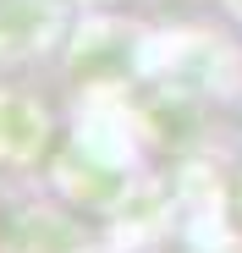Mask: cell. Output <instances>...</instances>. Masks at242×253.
Returning <instances> with one entry per match:
<instances>
[{"instance_id": "6da1fadb", "label": "cell", "mask_w": 242, "mask_h": 253, "mask_svg": "<svg viewBox=\"0 0 242 253\" xmlns=\"http://www.w3.org/2000/svg\"><path fill=\"white\" fill-rule=\"evenodd\" d=\"M55 39V0H0V55H33Z\"/></svg>"}, {"instance_id": "7a4b0ae2", "label": "cell", "mask_w": 242, "mask_h": 253, "mask_svg": "<svg viewBox=\"0 0 242 253\" xmlns=\"http://www.w3.org/2000/svg\"><path fill=\"white\" fill-rule=\"evenodd\" d=\"M28 132H44V116L17 94H0V160H28L33 149H44V138Z\"/></svg>"}]
</instances>
